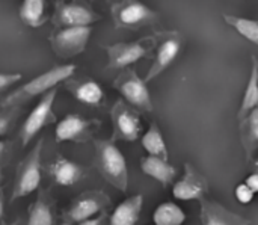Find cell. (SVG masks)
<instances>
[{
	"label": "cell",
	"instance_id": "obj_34",
	"mask_svg": "<svg viewBox=\"0 0 258 225\" xmlns=\"http://www.w3.org/2000/svg\"><path fill=\"white\" fill-rule=\"evenodd\" d=\"M18 224V221H15V222H12V224L11 225H17ZM2 225H9V224H5V222H2Z\"/></svg>",
	"mask_w": 258,
	"mask_h": 225
},
{
	"label": "cell",
	"instance_id": "obj_37",
	"mask_svg": "<svg viewBox=\"0 0 258 225\" xmlns=\"http://www.w3.org/2000/svg\"><path fill=\"white\" fill-rule=\"evenodd\" d=\"M151 225H156V224H151Z\"/></svg>",
	"mask_w": 258,
	"mask_h": 225
},
{
	"label": "cell",
	"instance_id": "obj_35",
	"mask_svg": "<svg viewBox=\"0 0 258 225\" xmlns=\"http://www.w3.org/2000/svg\"><path fill=\"white\" fill-rule=\"evenodd\" d=\"M255 173H258V160L255 162Z\"/></svg>",
	"mask_w": 258,
	"mask_h": 225
},
{
	"label": "cell",
	"instance_id": "obj_13",
	"mask_svg": "<svg viewBox=\"0 0 258 225\" xmlns=\"http://www.w3.org/2000/svg\"><path fill=\"white\" fill-rule=\"evenodd\" d=\"M207 192V182L204 177L190 165H184V176L172 188V195L181 201H192L204 198Z\"/></svg>",
	"mask_w": 258,
	"mask_h": 225
},
{
	"label": "cell",
	"instance_id": "obj_28",
	"mask_svg": "<svg viewBox=\"0 0 258 225\" xmlns=\"http://www.w3.org/2000/svg\"><path fill=\"white\" fill-rule=\"evenodd\" d=\"M21 80L20 73H0V92Z\"/></svg>",
	"mask_w": 258,
	"mask_h": 225
},
{
	"label": "cell",
	"instance_id": "obj_33",
	"mask_svg": "<svg viewBox=\"0 0 258 225\" xmlns=\"http://www.w3.org/2000/svg\"><path fill=\"white\" fill-rule=\"evenodd\" d=\"M5 150H6V144H5L3 141H0V159H2L3 154H5Z\"/></svg>",
	"mask_w": 258,
	"mask_h": 225
},
{
	"label": "cell",
	"instance_id": "obj_31",
	"mask_svg": "<svg viewBox=\"0 0 258 225\" xmlns=\"http://www.w3.org/2000/svg\"><path fill=\"white\" fill-rule=\"evenodd\" d=\"M104 215H100V216H94V218H89V219H85L82 222H79V225H103L104 221Z\"/></svg>",
	"mask_w": 258,
	"mask_h": 225
},
{
	"label": "cell",
	"instance_id": "obj_36",
	"mask_svg": "<svg viewBox=\"0 0 258 225\" xmlns=\"http://www.w3.org/2000/svg\"><path fill=\"white\" fill-rule=\"evenodd\" d=\"M60 225H71V224H68V222H63V224H60Z\"/></svg>",
	"mask_w": 258,
	"mask_h": 225
},
{
	"label": "cell",
	"instance_id": "obj_8",
	"mask_svg": "<svg viewBox=\"0 0 258 225\" xmlns=\"http://www.w3.org/2000/svg\"><path fill=\"white\" fill-rule=\"evenodd\" d=\"M91 33H92L91 26L62 27L50 36V44L57 56L71 58L85 51Z\"/></svg>",
	"mask_w": 258,
	"mask_h": 225
},
{
	"label": "cell",
	"instance_id": "obj_21",
	"mask_svg": "<svg viewBox=\"0 0 258 225\" xmlns=\"http://www.w3.org/2000/svg\"><path fill=\"white\" fill-rule=\"evenodd\" d=\"M242 144L248 159L258 150V106L240 121Z\"/></svg>",
	"mask_w": 258,
	"mask_h": 225
},
{
	"label": "cell",
	"instance_id": "obj_17",
	"mask_svg": "<svg viewBox=\"0 0 258 225\" xmlns=\"http://www.w3.org/2000/svg\"><path fill=\"white\" fill-rule=\"evenodd\" d=\"M141 168L148 177L154 179L162 186H168L175 179V174H177V170L168 160L157 157V156L144 157L141 160Z\"/></svg>",
	"mask_w": 258,
	"mask_h": 225
},
{
	"label": "cell",
	"instance_id": "obj_16",
	"mask_svg": "<svg viewBox=\"0 0 258 225\" xmlns=\"http://www.w3.org/2000/svg\"><path fill=\"white\" fill-rule=\"evenodd\" d=\"M144 206V197L135 195L118 204L110 215L109 225H136Z\"/></svg>",
	"mask_w": 258,
	"mask_h": 225
},
{
	"label": "cell",
	"instance_id": "obj_18",
	"mask_svg": "<svg viewBox=\"0 0 258 225\" xmlns=\"http://www.w3.org/2000/svg\"><path fill=\"white\" fill-rule=\"evenodd\" d=\"M70 91L76 100L86 106H100L104 101L103 88L92 79H83L80 82L70 83Z\"/></svg>",
	"mask_w": 258,
	"mask_h": 225
},
{
	"label": "cell",
	"instance_id": "obj_22",
	"mask_svg": "<svg viewBox=\"0 0 258 225\" xmlns=\"http://www.w3.org/2000/svg\"><path fill=\"white\" fill-rule=\"evenodd\" d=\"M252 61V68H251V76L243 94V100L240 103V109H239V120L242 121L252 109H255L258 106V59L257 56L252 54L251 58Z\"/></svg>",
	"mask_w": 258,
	"mask_h": 225
},
{
	"label": "cell",
	"instance_id": "obj_7",
	"mask_svg": "<svg viewBox=\"0 0 258 225\" xmlns=\"http://www.w3.org/2000/svg\"><path fill=\"white\" fill-rule=\"evenodd\" d=\"M56 89L47 92L42 95V98L38 101V104L30 110V114L26 117L23 126H21V142L23 148L30 144V141L50 123L54 121V114H53V104L56 98Z\"/></svg>",
	"mask_w": 258,
	"mask_h": 225
},
{
	"label": "cell",
	"instance_id": "obj_10",
	"mask_svg": "<svg viewBox=\"0 0 258 225\" xmlns=\"http://www.w3.org/2000/svg\"><path fill=\"white\" fill-rule=\"evenodd\" d=\"M112 124L113 138L133 142L139 138L142 124L135 110H132L122 100H118L112 107Z\"/></svg>",
	"mask_w": 258,
	"mask_h": 225
},
{
	"label": "cell",
	"instance_id": "obj_27",
	"mask_svg": "<svg viewBox=\"0 0 258 225\" xmlns=\"http://www.w3.org/2000/svg\"><path fill=\"white\" fill-rule=\"evenodd\" d=\"M234 195H236L237 201H239L240 204H243V206L251 204V203H252V200H254V197H255V194L248 188V185H246V183H240V185H237V188H236V191H234Z\"/></svg>",
	"mask_w": 258,
	"mask_h": 225
},
{
	"label": "cell",
	"instance_id": "obj_6",
	"mask_svg": "<svg viewBox=\"0 0 258 225\" xmlns=\"http://www.w3.org/2000/svg\"><path fill=\"white\" fill-rule=\"evenodd\" d=\"M113 86L133 107H138L145 112L153 110V101H151L150 91L147 88V82L142 77H139L135 70L125 68L116 77Z\"/></svg>",
	"mask_w": 258,
	"mask_h": 225
},
{
	"label": "cell",
	"instance_id": "obj_11",
	"mask_svg": "<svg viewBox=\"0 0 258 225\" xmlns=\"http://www.w3.org/2000/svg\"><path fill=\"white\" fill-rule=\"evenodd\" d=\"M157 44H159V47H157L156 59H154L150 71L144 77L145 82H151L153 79L160 76L166 68H169V65L177 59V56L181 50V39L177 32H165L162 35L160 42H157Z\"/></svg>",
	"mask_w": 258,
	"mask_h": 225
},
{
	"label": "cell",
	"instance_id": "obj_29",
	"mask_svg": "<svg viewBox=\"0 0 258 225\" xmlns=\"http://www.w3.org/2000/svg\"><path fill=\"white\" fill-rule=\"evenodd\" d=\"M11 120H12V114L11 112H2L0 114V136L8 133L9 126H11Z\"/></svg>",
	"mask_w": 258,
	"mask_h": 225
},
{
	"label": "cell",
	"instance_id": "obj_1",
	"mask_svg": "<svg viewBox=\"0 0 258 225\" xmlns=\"http://www.w3.org/2000/svg\"><path fill=\"white\" fill-rule=\"evenodd\" d=\"M76 71L74 64H65V65H56L50 68L48 71L33 77L9 95H6L2 101V107H15L36 95H44L50 91H53L60 82L68 80Z\"/></svg>",
	"mask_w": 258,
	"mask_h": 225
},
{
	"label": "cell",
	"instance_id": "obj_4",
	"mask_svg": "<svg viewBox=\"0 0 258 225\" xmlns=\"http://www.w3.org/2000/svg\"><path fill=\"white\" fill-rule=\"evenodd\" d=\"M112 18L116 29H141L159 23L160 15L139 0H119L112 5Z\"/></svg>",
	"mask_w": 258,
	"mask_h": 225
},
{
	"label": "cell",
	"instance_id": "obj_20",
	"mask_svg": "<svg viewBox=\"0 0 258 225\" xmlns=\"http://www.w3.org/2000/svg\"><path fill=\"white\" fill-rule=\"evenodd\" d=\"M20 20L29 27H41L45 24L47 15V0H23L20 6Z\"/></svg>",
	"mask_w": 258,
	"mask_h": 225
},
{
	"label": "cell",
	"instance_id": "obj_2",
	"mask_svg": "<svg viewBox=\"0 0 258 225\" xmlns=\"http://www.w3.org/2000/svg\"><path fill=\"white\" fill-rule=\"evenodd\" d=\"M95 162L101 176L112 186L125 192L128 186V168L121 150L115 145V142L101 139L95 142Z\"/></svg>",
	"mask_w": 258,
	"mask_h": 225
},
{
	"label": "cell",
	"instance_id": "obj_32",
	"mask_svg": "<svg viewBox=\"0 0 258 225\" xmlns=\"http://www.w3.org/2000/svg\"><path fill=\"white\" fill-rule=\"evenodd\" d=\"M5 198H3V192H2V189H0V219H2V216H3V212H5Z\"/></svg>",
	"mask_w": 258,
	"mask_h": 225
},
{
	"label": "cell",
	"instance_id": "obj_25",
	"mask_svg": "<svg viewBox=\"0 0 258 225\" xmlns=\"http://www.w3.org/2000/svg\"><path fill=\"white\" fill-rule=\"evenodd\" d=\"M224 20L227 24L234 27L239 32V35H242L252 44L258 45V20H251V18L230 15V14H224Z\"/></svg>",
	"mask_w": 258,
	"mask_h": 225
},
{
	"label": "cell",
	"instance_id": "obj_23",
	"mask_svg": "<svg viewBox=\"0 0 258 225\" xmlns=\"http://www.w3.org/2000/svg\"><path fill=\"white\" fill-rule=\"evenodd\" d=\"M141 142H142V147L145 148V151L148 153V156H157V157H162V159L168 160V157H169L168 147H166L163 135L160 133L156 123H153L150 126V129L142 136Z\"/></svg>",
	"mask_w": 258,
	"mask_h": 225
},
{
	"label": "cell",
	"instance_id": "obj_12",
	"mask_svg": "<svg viewBox=\"0 0 258 225\" xmlns=\"http://www.w3.org/2000/svg\"><path fill=\"white\" fill-rule=\"evenodd\" d=\"M95 126H98L97 121H89L77 114H70L57 123L54 139L56 142H83L91 136Z\"/></svg>",
	"mask_w": 258,
	"mask_h": 225
},
{
	"label": "cell",
	"instance_id": "obj_19",
	"mask_svg": "<svg viewBox=\"0 0 258 225\" xmlns=\"http://www.w3.org/2000/svg\"><path fill=\"white\" fill-rule=\"evenodd\" d=\"M51 176L56 185L67 188L76 185L82 179V168L67 157H57L51 165Z\"/></svg>",
	"mask_w": 258,
	"mask_h": 225
},
{
	"label": "cell",
	"instance_id": "obj_5",
	"mask_svg": "<svg viewBox=\"0 0 258 225\" xmlns=\"http://www.w3.org/2000/svg\"><path fill=\"white\" fill-rule=\"evenodd\" d=\"M41 150H42V141H38L36 147L29 153V156L20 163L17 180L14 185V194L12 200L24 198L33 194L39 185H41Z\"/></svg>",
	"mask_w": 258,
	"mask_h": 225
},
{
	"label": "cell",
	"instance_id": "obj_14",
	"mask_svg": "<svg viewBox=\"0 0 258 225\" xmlns=\"http://www.w3.org/2000/svg\"><path fill=\"white\" fill-rule=\"evenodd\" d=\"M201 222L203 225H251V221L233 213L222 204L201 198Z\"/></svg>",
	"mask_w": 258,
	"mask_h": 225
},
{
	"label": "cell",
	"instance_id": "obj_15",
	"mask_svg": "<svg viewBox=\"0 0 258 225\" xmlns=\"http://www.w3.org/2000/svg\"><path fill=\"white\" fill-rule=\"evenodd\" d=\"M109 203V198H106L103 194H88L79 198L70 209L68 215L74 222H82L85 219L97 216L103 210V207Z\"/></svg>",
	"mask_w": 258,
	"mask_h": 225
},
{
	"label": "cell",
	"instance_id": "obj_26",
	"mask_svg": "<svg viewBox=\"0 0 258 225\" xmlns=\"http://www.w3.org/2000/svg\"><path fill=\"white\" fill-rule=\"evenodd\" d=\"M54 218L51 213V209L42 201L38 200L32 204L29 212V221L27 225H53Z\"/></svg>",
	"mask_w": 258,
	"mask_h": 225
},
{
	"label": "cell",
	"instance_id": "obj_3",
	"mask_svg": "<svg viewBox=\"0 0 258 225\" xmlns=\"http://www.w3.org/2000/svg\"><path fill=\"white\" fill-rule=\"evenodd\" d=\"M157 45V36H144L130 42H116L106 45L107 51V68L109 70H125L127 67L136 64L141 59H145Z\"/></svg>",
	"mask_w": 258,
	"mask_h": 225
},
{
	"label": "cell",
	"instance_id": "obj_30",
	"mask_svg": "<svg viewBox=\"0 0 258 225\" xmlns=\"http://www.w3.org/2000/svg\"><path fill=\"white\" fill-rule=\"evenodd\" d=\"M245 183L248 185V188H249L254 194H258V173H252V174L246 179Z\"/></svg>",
	"mask_w": 258,
	"mask_h": 225
},
{
	"label": "cell",
	"instance_id": "obj_9",
	"mask_svg": "<svg viewBox=\"0 0 258 225\" xmlns=\"http://www.w3.org/2000/svg\"><path fill=\"white\" fill-rule=\"evenodd\" d=\"M101 20L89 6L77 2H57L53 14V23L59 27H82L91 26Z\"/></svg>",
	"mask_w": 258,
	"mask_h": 225
},
{
	"label": "cell",
	"instance_id": "obj_24",
	"mask_svg": "<svg viewBox=\"0 0 258 225\" xmlns=\"http://www.w3.org/2000/svg\"><path fill=\"white\" fill-rule=\"evenodd\" d=\"M156 225H181L186 221V213L175 203H162L153 215Z\"/></svg>",
	"mask_w": 258,
	"mask_h": 225
}]
</instances>
